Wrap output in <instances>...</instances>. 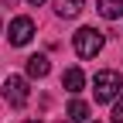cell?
Instances as JSON below:
<instances>
[{"instance_id": "6da1fadb", "label": "cell", "mask_w": 123, "mask_h": 123, "mask_svg": "<svg viewBox=\"0 0 123 123\" xmlns=\"http://www.w3.org/2000/svg\"><path fill=\"white\" fill-rule=\"evenodd\" d=\"M72 41H75V55L79 58H96L103 51V44H106V34L99 27H79Z\"/></svg>"}, {"instance_id": "7a4b0ae2", "label": "cell", "mask_w": 123, "mask_h": 123, "mask_svg": "<svg viewBox=\"0 0 123 123\" xmlns=\"http://www.w3.org/2000/svg\"><path fill=\"white\" fill-rule=\"evenodd\" d=\"M92 89H96V99L99 103H110V99H116V92L123 89V75L120 72H96V79H92Z\"/></svg>"}, {"instance_id": "3957f363", "label": "cell", "mask_w": 123, "mask_h": 123, "mask_svg": "<svg viewBox=\"0 0 123 123\" xmlns=\"http://www.w3.org/2000/svg\"><path fill=\"white\" fill-rule=\"evenodd\" d=\"M27 79H21V75H7L4 79V99L7 106H14V110H21V106H27Z\"/></svg>"}, {"instance_id": "277c9868", "label": "cell", "mask_w": 123, "mask_h": 123, "mask_svg": "<svg viewBox=\"0 0 123 123\" xmlns=\"http://www.w3.org/2000/svg\"><path fill=\"white\" fill-rule=\"evenodd\" d=\"M7 38H10V44H27L31 38H34V21L31 17H14Z\"/></svg>"}, {"instance_id": "5b68a950", "label": "cell", "mask_w": 123, "mask_h": 123, "mask_svg": "<svg viewBox=\"0 0 123 123\" xmlns=\"http://www.w3.org/2000/svg\"><path fill=\"white\" fill-rule=\"evenodd\" d=\"M48 72H51V62L44 55H31L27 58V75H31V79H44Z\"/></svg>"}, {"instance_id": "8992f818", "label": "cell", "mask_w": 123, "mask_h": 123, "mask_svg": "<svg viewBox=\"0 0 123 123\" xmlns=\"http://www.w3.org/2000/svg\"><path fill=\"white\" fill-rule=\"evenodd\" d=\"M62 86H65V92H82V86H86V75H82V68H68L65 75H62Z\"/></svg>"}, {"instance_id": "52a82bcc", "label": "cell", "mask_w": 123, "mask_h": 123, "mask_svg": "<svg viewBox=\"0 0 123 123\" xmlns=\"http://www.w3.org/2000/svg\"><path fill=\"white\" fill-rule=\"evenodd\" d=\"M86 7V0H55V10H58V17H79Z\"/></svg>"}, {"instance_id": "ba28073f", "label": "cell", "mask_w": 123, "mask_h": 123, "mask_svg": "<svg viewBox=\"0 0 123 123\" xmlns=\"http://www.w3.org/2000/svg\"><path fill=\"white\" fill-rule=\"evenodd\" d=\"M99 14L106 21H116L120 14H123V0H99Z\"/></svg>"}, {"instance_id": "9c48e42d", "label": "cell", "mask_w": 123, "mask_h": 123, "mask_svg": "<svg viewBox=\"0 0 123 123\" xmlns=\"http://www.w3.org/2000/svg\"><path fill=\"white\" fill-rule=\"evenodd\" d=\"M68 120H75V123H86V120H89V103L75 99V103L68 106Z\"/></svg>"}, {"instance_id": "30bf717a", "label": "cell", "mask_w": 123, "mask_h": 123, "mask_svg": "<svg viewBox=\"0 0 123 123\" xmlns=\"http://www.w3.org/2000/svg\"><path fill=\"white\" fill-rule=\"evenodd\" d=\"M110 123H123V92H120V99H116V106H113V120Z\"/></svg>"}, {"instance_id": "8fae6325", "label": "cell", "mask_w": 123, "mask_h": 123, "mask_svg": "<svg viewBox=\"0 0 123 123\" xmlns=\"http://www.w3.org/2000/svg\"><path fill=\"white\" fill-rule=\"evenodd\" d=\"M27 4H31V7H41V4H48V0H27Z\"/></svg>"}, {"instance_id": "7c38bea8", "label": "cell", "mask_w": 123, "mask_h": 123, "mask_svg": "<svg viewBox=\"0 0 123 123\" xmlns=\"http://www.w3.org/2000/svg\"><path fill=\"white\" fill-rule=\"evenodd\" d=\"M27 123H41V120H27Z\"/></svg>"}, {"instance_id": "4fadbf2b", "label": "cell", "mask_w": 123, "mask_h": 123, "mask_svg": "<svg viewBox=\"0 0 123 123\" xmlns=\"http://www.w3.org/2000/svg\"><path fill=\"white\" fill-rule=\"evenodd\" d=\"M0 4H7V0H0Z\"/></svg>"}, {"instance_id": "5bb4252c", "label": "cell", "mask_w": 123, "mask_h": 123, "mask_svg": "<svg viewBox=\"0 0 123 123\" xmlns=\"http://www.w3.org/2000/svg\"><path fill=\"white\" fill-rule=\"evenodd\" d=\"M58 123H65V120H58Z\"/></svg>"}]
</instances>
